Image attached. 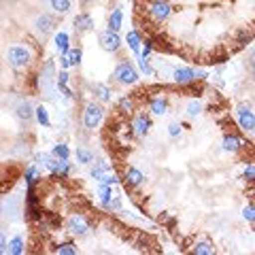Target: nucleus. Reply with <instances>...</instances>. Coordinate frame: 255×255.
Returning a JSON list of instances; mask_svg holds the SVG:
<instances>
[{
  "label": "nucleus",
  "mask_w": 255,
  "mask_h": 255,
  "mask_svg": "<svg viewBox=\"0 0 255 255\" xmlns=\"http://www.w3.org/2000/svg\"><path fill=\"white\" fill-rule=\"evenodd\" d=\"M98 43H100V47L105 51H109V53H115V51H119L122 49V38H119V34L117 32H113V30H105V32H100V36H98Z\"/></svg>",
  "instance_id": "423d86ee"
},
{
  "label": "nucleus",
  "mask_w": 255,
  "mask_h": 255,
  "mask_svg": "<svg viewBox=\"0 0 255 255\" xmlns=\"http://www.w3.org/2000/svg\"><path fill=\"white\" fill-rule=\"evenodd\" d=\"M100 183H105V185H117V177H115L113 172H107L105 179H102Z\"/></svg>",
  "instance_id": "a19ab883"
},
{
  "label": "nucleus",
  "mask_w": 255,
  "mask_h": 255,
  "mask_svg": "<svg viewBox=\"0 0 255 255\" xmlns=\"http://www.w3.org/2000/svg\"><path fill=\"white\" fill-rule=\"evenodd\" d=\"M132 109H134V100L130 98V96H124V98H119V111H122V113H130Z\"/></svg>",
  "instance_id": "473e14b6"
},
{
  "label": "nucleus",
  "mask_w": 255,
  "mask_h": 255,
  "mask_svg": "<svg viewBox=\"0 0 255 255\" xmlns=\"http://www.w3.org/2000/svg\"><path fill=\"white\" fill-rule=\"evenodd\" d=\"M142 181H145V174H142L138 168H128L126 170V183L130 187H138Z\"/></svg>",
  "instance_id": "f3484780"
},
{
  "label": "nucleus",
  "mask_w": 255,
  "mask_h": 255,
  "mask_svg": "<svg viewBox=\"0 0 255 255\" xmlns=\"http://www.w3.org/2000/svg\"><path fill=\"white\" fill-rule=\"evenodd\" d=\"M94 96H96V100H100V102H111V98H113V92H111V87L107 83H94Z\"/></svg>",
  "instance_id": "2eb2a0df"
},
{
  "label": "nucleus",
  "mask_w": 255,
  "mask_h": 255,
  "mask_svg": "<svg viewBox=\"0 0 255 255\" xmlns=\"http://www.w3.org/2000/svg\"><path fill=\"white\" fill-rule=\"evenodd\" d=\"M194 253L196 255H213L215 253V247L209 241H200V243L194 245Z\"/></svg>",
  "instance_id": "5701e85b"
},
{
  "label": "nucleus",
  "mask_w": 255,
  "mask_h": 255,
  "mask_svg": "<svg viewBox=\"0 0 255 255\" xmlns=\"http://www.w3.org/2000/svg\"><path fill=\"white\" fill-rule=\"evenodd\" d=\"M247 62H249V70H251V75L255 77V49L249 53V58H247Z\"/></svg>",
  "instance_id": "c03bdc74"
},
{
  "label": "nucleus",
  "mask_w": 255,
  "mask_h": 255,
  "mask_svg": "<svg viewBox=\"0 0 255 255\" xmlns=\"http://www.w3.org/2000/svg\"><path fill=\"white\" fill-rule=\"evenodd\" d=\"M9 253L11 255H21L23 253V238L21 236H15L9 243Z\"/></svg>",
  "instance_id": "c85d7f7f"
},
{
  "label": "nucleus",
  "mask_w": 255,
  "mask_h": 255,
  "mask_svg": "<svg viewBox=\"0 0 255 255\" xmlns=\"http://www.w3.org/2000/svg\"><path fill=\"white\" fill-rule=\"evenodd\" d=\"M55 90H58V75H55L53 60H47L41 68V75H38V92L43 94V98L53 100Z\"/></svg>",
  "instance_id": "f257e3e1"
},
{
  "label": "nucleus",
  "mask_w": 255,
  "mask_h": 255,
  "mask_svg": "<svg viewBox=\"0 0 255 255\" xmlns=\"http://www.w3.org/2000/svg\"><path fill=\"white\" fill-rule=\"evenodd\" d=\"M185 113H187V117H198L202 113V105L198 100H189L185 107Z\"/></svg>",
  "instance_id": "c756f323"
},
{
  "label": "nucleus",
  "mask_w": 255,
  "mask_h": 255,
  "mask_svg": "<svg viewBox=\"0 0 255 255\" xmlns=\"http://www.w3.org/2000/svg\"><path fill=\"white\" fill-rule=\"evenodd\" d=\"M243 217H245L247 221L255 223V204H247V206H245V209H243Z\"/></svg>",
  "instance_id": "f704fd0d"
},
{
  "label": "nucleus",
  "mask_w": 255,
  "mask_h": 255,
  "mask_svg": "<svg viewBox=\"0 0 255 255\" xmlns=\"http://www.w3.org/2000/svg\"><path fill=\"white\" fill-rule=\"evenodd\" d=\"M138 68H140V73L145 75V77L153 75V66L149 64V58H138Z\"/></svg>",
  "instance_id": "72a5a7b5"
},
{
  "label": "nucleus",
  "mask_w": 255,
  "mask_h": 255,
  "mask_svg": "<svg viewBox=\"0 0 255 255\" xmlns=\"http://www.w3.org/2000/svg\"><path fill=\"white\" fill-rule=\"evenodd\" d=\"M47 4L55 15H66L73 6V0H47Z\"/></svg>",
  "instance_id": "dca6fc26"
},
{
  "label": "nucleus",
  "mask_w": 255,
  "mask_h": 255,
  "mask_svg": "<svg viewBox=\"0 0 255 255\" xmlns=\"http://www.w3.org/2000/svg\"><path fill=\"white\" fill-rule=\"evenodd\" d=\"M58 90H62V94L66 96V98H73V92L68 90V73L66 70H62L58 75Z\"/></svg>",
  "instance_id": "b1692460"
},
{
  "label": "nucleus",
  "mask_w": 255,
  "mask_h": 255,
  "mask_svg": "<svg viewBox=\"0 0 255 255\" xmlns=\"http://www.w3.org/2000/svg\"><path fill=\"white\" fill-rule=\"evenodd\" d=\"M51 153H53L55 157H60V159H68V157H70V149L64 145V142H60V145H55V147H53Z\"/></svg>",
  "instance_id": "2f4dec72"
},
{
  "label": "nucleus",
  "mask_w": 255,
  "mask_h": 255,
  "mask_svg": "<svg viewBox=\"0 0 255 255\" xmlns=\"http://www.w3.org/2000/svg\"><path fill=\"white\" fill-rule=\"evenodd\" d=\"M105 209H111V211H119L122 209V200H119V198H113V200H111Z\"/></svg>",
  "instance_id": "79ce46f5"
},
{
  "label": "nucleus",
  "mask_w": 255,
  "mask_h": 255,
  "mask_svg": "<svg viewBox=\"0 0 255 255\" xmlns=\"http://www.w3.org/2000/svg\"><path fill=\"white\" fill-rule=\"evenodd\" d=\"M172 13V6L166 2V0H151L149 2V15L155 21H166Z\"/></svg>",
  "instance_id": "0eeeda50"
},
{
  "label": "nucleus",
  "mask_w": 255,
  "mask_h": 255,
  "mask_svg": "<svg viewBox=\"0 0 255 255\" xmlns=\"http://www.w3.org/2000/svg\"><path fill=\"white\" fill-rule=\"evenodd\" d=\"M81 2H83V4H87V2H92V0H81Z\"/></svg>",
  "instance_id": "a18cd8bd"
},
{
  "label": "nucleus",
  "mask_w": 255,
  "mask_h": 255,
  "mask_svg": "<svg viewBox=\"0 0 255 255\" xmlns=\"http://www.w3.org/2000/svg\"><path fill=\"white\" fill-rule=\"evenodd\" d=\"M172 73H174V66H168V64H164V66L159 68V75L164 79H172Z\"/></svg>",
  "instance_id": "58836bf2"
},
{
  "label": "nucleus",
  "mask_w": 255,
  "mask_h": 255,
  "mask_svg": "<svg viewBox=\"0 0 255 255\" xmlns=\"http://www.w3.org/2000/svg\"><path fill=\"white\" fill-rule=\"evenodd\" d=\"M151 51H153V43H151V41H145V47L140 49V58H149Z\"/></svg>",
  "instance_id": "ea45409f"
},
{
  "label": "nucleus",
  "mask_w": 255,
  "mask_h": 255,
  "mask_svg": "<svg viewBox=\"0 0 255 255\" xmlns=\"http://www.w3.org/2000/svg\"><path fill=\"white\" fill-rule=\"evenodd\" d=\"M149 128H151V119H149L145 113H140V115L134 117V122H132V132L136 134L138 138L145 136V134L149 132Z\"/></svg>",
  "instance_id": "f8f14e48"
},
{
  "label": "nucleus",
  "mask_w": 255,
  "mask_h": 255,
  "mask_svg": "<svg viewBox=\"0 0 255 255\" xmlns=\"http://www.w3.org/2000/svg\"><path fill=\"white\" fill-rule=\"evenodd\" d=\"M107 172H111V166H109L107 162H96V164L92 166V172H90V174H92V179H96V181L100 183L102 179H105Z\"/></svg>",
  "instance_id": "a211bd4d"
},
{
  "label": "nucleus",
  "mask_w": 255,
  "mask_h": 255,
  "mask_svg": "<svg viewBox=\"0 0 255 255\" xmlns=\"http://www.w3.org/2000/svg\"><path fill=\"white\" fill-rule=\"evenodd\" d=\"M113 185H105V183H100V202H102V206H107L111 200H113V189H111Z\"/></svg>",
  "instance_id": "393cba45"
},
{
  "label": "nucleus",
  "mask_w": 255,
  "mask_h": 255,
  "mask_svg": "<svg viewBox=\"0 0 255 255\" xmlns=\"http://www.w3.org/2000/svg\"><path fill=\"white\" fill-rule=\"evenodd\" d=\"M113 79L117 83H122V85H132V83L138 81V70L134 68L132 62L122 60L113 70Z\"/></svg>",
  "instance_id": "7ed1b4c3"
},
{
  "label": "nucleus",
  "mask_w": 255,
  "mask_h": 255,
  "mask_svg": "<svg viewBox=\"0 0 255 255\" xmlns=\"http://www.w3.org/2000/svg\"><path fill=\"white\" fill-rule=\"evenodd\" d=\"M126 43H128V47H130L132 53H138V55H140V43H142V41H140V36H138L134 30H130V32L126 34Z\"/></svg>",
  "instance_id": "6ab92c4d"
},
{
  "label": "nucleus",
  "mask_w": 255,
  "mask_h": 255,
  "mask_svg": "<svg viewBox=\"0 0 255 255\" xmlns=\"http://www.w3.org/2000/svg\"><path fill=\"white\" fill-rule=\"evenodd\" d=\"M15 117L19 119L23 124H30L32 119L36 117V109H32V105L28 100H19L17 107H15Z\"/></svg>",
  "instance_id": "9d476101"
},
{
  "label": "nucleus",
  "mask_w": 255,
  "mask_h": 255,
  "mask_svg": "<svg viewBox=\"0 0 255 255\" xmlns=\"http://www.w3.org/2000/svg\"><path fill=\"white\" fill-rule=\"evenodd\" d=\"M249 41H251V32H247V30L238 32V43H249Z\"/></svg>",
  "instance_id": "37998d69"
},
{
  "label": "nucleus",
  "mask_w": 255,
  "mask_h": 255,
  "mask_svg": "<svg viewBox=\"0 0 255 255\" xmlns=\"http://www.w3.org/2000/svg\"><path fill=\"white\" fill-rule=\"evenodd\" d=\"M6 62H9V66L17 68V70L30 66V62H32V51H30V47H28V45H21V43L11 45L9 49H6Z\"/></svg>",
  "instance_id": "f03ea898"
},
{
  "label": "nucleus",
  "mask_w": 255,
  "mask_h": 255,
  "mask_svg": "<svg viewBox=\"0 0 255 255\" xmlns=\"http://www.w3.org/2000/svg\"><path fill=\"white\" fill-rule=\"evenodd\" d=\"M55 253L58 255H77L79 253V249L73 245V243H62V245H58V249H55Z\"/></svg>",
  "instance_id": "7c9ffc66"
},
{
  "label": "nucleus",
  "mask_w": 255,
  "mask_h": 255,
  "mask_svg": "<svg viewBox=\"0 0 255 255\" xmlns=\"http://www.w3.org/2000/svg\"><path fill=\"white\" fill-rule=\"evenodd\" d=\"M181 134V126L177 124V122H172V124H168V136L170 138H177Z\"/></svg>",
  "instance_id": "4c0bfd02"
},
{
  "label": "nucleus",
  "mask_w": 255,
  "mask_h": 255,
  "mask_svg": "<svg viewBox=\"0 0 255 255\" xmlns=\"http://www.w3.org/2000/svg\"><path fill=\"white\" fill-rule=\"evenodd\" d=\"M236 122L245 132H255V111L249 105L236 107Z\"/></svg>",
  "instance_id": "39448f33"
},
{
  "label": "nucleus",
  "mask_w": 255,
  "mask_h": 255,
  "mask_svg": "<svg viewBox=\"0 0 255 255\" xmlns=\"http://www.w3.org/2000/svg\"><path fill=\"white\" fill-rule=\"evenodd\" d=\"M66 55H68L70 66H79V64H81V58H83V51H81V47H70V51Z\"/></svg>",
  "instance_id": "bb28decb"
},
{
  "label": "nucleus",
  "mask_w": 255,
  "mask_h": 255,
  "mask_svg": "<svg viewBox=\"0 0 255 255\" xmlns=\"http://www.w3.org/2000/svg\"><path fill=\"white\" fill-rule=\"evenodd\" d=\"M34 30L38 32V34H43V36L51 34V32L55 30V19L51 17V15H47V13L38 15V17L34 19Z\"/></svg>",
  "instance_id": "9b49d317"
},
{
  "label": "nucleus",
  "mask_w": 255,
  "mask_h": 255,
  "mask_svg": "<svg viewBox=\"0 0 255 255\" xmlns=\"http://www.w3.org/2000/svg\"><path fill=\"white\" fill-rule=\"evenodd\" d=\"M122 21H124V13H122V9H115L113 13H111V17H109V30L117 32L119 28H122Z\"/></svg>",
  "instance_id": "4be33fe9"
},
{
  "label": "nucleus",
  "mask_w": 255,
  "mask_h": 255,
  "mask_svg": "<svg viewBox=\"0 0 255 255\" xmlns=\"http://www.w3.org/2000/svg\"><path fill=\"white\" fill-rule=\"evenodd\" d=\"M102 117H105V109H102L98 102H87L85 105V111H83V126L87 130H94L98 128Z\"/></svg>",
  "instance_id": "20e7f679"
},
{
  "label": "nucleus",
  "mask_w": 255,
  "mask_h": 255,
  "mask_svg": "<svg viewBox=\"0 0 255 255\" xmlns=\"http://www.w3.org/2000/svg\"><path fill=\"white\" fill-rule=\"evenodd\" d=\"M68 230H70V234H75V236H85L87 232H90V221H87L83 215H70L68 217Z\"/></svg>",
  "instance_id": "6e6552de"
},
{
  "label": "nucleus",
  "mask_w": 255,
  "mask_h": 255,
  "mask_svg": "<svg viewBox=\"0 0 255 255\" xmlns=\"http://www.w3.org/2000/svg\"><path fill=\"white\" fill-rule=\"evenodd\" d=\"M172 81H174V83H179V85H189V83L198 81V75H196V70H194V68L181 66V68H174Z\"/></svg>",
  "instance_id": "1a4fd4ad"
},
{
  "label": "nucleus",
  "mask_w": 255,
  "mask_h": 255,
  "mask_svg": "<svg viewBox=\"0 0 255 255\" xmlns=\"http://www.w3.org/2000/svg\"><path fill=\"white\" fill-rule=\"evenodd\" d=\"M245 179L247 181H255V162H249L245 168Z\"/></svg>",
  "instance_id": "e433bc0d"
},
{
  "label": "nucleus",
  "mask_w": 255,
  "mask_h": 255,
  "mask_svg": "<svg viewBox=\"0 0 255 255\" xmlns=\"http://www.w3.org/2000/svg\"><path fill=\"white\" fill-rule=\"evenodd\" d=\"M77 162L79 164H92L94 162V153L90 149H85V147H79L77 149Z\"/></svg>",
  "instance_id": "a878e982"
},
{
  "label": "nucleus",
  "mask_w": 255,
  "mask_h": 255,
  "mask_svg": "<svg viewBox=\"0 0 255 255\" xmlns=\"http://www.w3.org/2000/svg\"><path fill=\"white\" fill-rule=\"evenodd\" d=\"M243 149V138L236 136V134H226L223 136V151L228 153H238Z\"/></svg>",
  "instance_id": "4468645a"
},
{
  "label": "nucleus",
  "mask_w": 255,
  "mask_h": 255,
  "mask_svg": "<svg viewBox=\"0 0 255 255\" xmlns=\"http://www.w3.org/2000/svg\"><path fill=\"white\" fill-rule=\"evenodd\" d=\"M55 47H58V51L62 55H66L70 51V43H68V34H66V32H58V34H55Z\"/></svg>",
  "instance_id": "aec40b11"
},
{
  "label": "nucleus",
  "mask_w": 255,
  "mask_h": 255,
  "mask_svg": "<svg viewBox=\"0 0 255 255\" xmlns=\"http://www.w3.org/2000/svg\"><path fill=\"white\" fill-rule=\"evenodd\" d=\"M34 181H36V168H34V166H30L28 172H26V185L32 187V185H34Z\"/></svg>",
  "instance_id": "c9c22d12"
},
{
  "label": "nucleus",
  "mask_w": 255,
  "mask_h": 255,
  "mask_svg": "<svg viewBox=\"0 0 255 255\" xmlns=\"http://www.w3.org/2000/svg\"><path fill=\"white\" fill-rule=\"evenodd\" d=\"M36 122L41 124L43 128H49V126H51L49 113H47V109H45V107H36Z\"/></svg>",
  "instance_id": "cd10ccee"
},
{
  "label": "nucleus",
  "mask_w": 255,
  "mask_h": 255,
  "mask_svg": "<svg viewBox=\"0 0 255 255\" xmlns=\"http://www.w3.org/2000/svg\"><path fill=\"white\" fill-rule=\"evenodd\" d=\"M94 30V19L90 13H79L75 17V32L83 34V32H92Z\"/></svg>",
  "instance_id": "ddd939ff"
},
{
  "label": "nucleus",
  "mask_w": 255,
  "mask_h": 255,
  "mask_svg": "<svg viewBox=\"0 0 255 255\" xmlns=\"http://www.w3.org/2000/svg\"><path fill=\"white\" fill-rule=\"evenodd\" d=\"M149 109H151V113L153 115H164L166 111H168V102H166L164 98H153L151 100V105H149Z\"/></svg>",
  "instance_id": "412c9836"
}]
</instances>
